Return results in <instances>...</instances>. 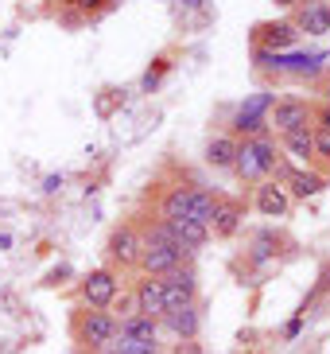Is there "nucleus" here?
<instances>
[{
	"instance_id": "obj_1",
	"label": "nucleus",
	"mask_w": 330,
	"mask_h": 354,
	"mask_svg": "<svg viewBox=\"0 0 330 354\" xmlns=\"http://www.w3.org/2000/svg\"><path fill=\"white\" fill-rule=\"evenodd\" d=\"M241 179H264L280 167V156H276V145L269 136H249L245 145H237V160H233Z\"/></svg>"
},
{
	"instance_id": "obj_2",
	"label": "nucleus",
	"mask_w": 330,
	"mask_h": 354,
	"mask_svg": "<svg viewBox=\"0 0 330 354\" xmlns=\"http://www.w3.org/2000/svg\"><path fill=\"white\" fill-rule=\"evenodd\" d=\"M311 121H315V109H311L303 97H280L269 109V129H276L280 136L295 133V129H315Z\"/></svg>"
},
{
	"instance_id": "obj_3",
	"label": "nucleus",
	"mask_w": 330,
	"mask_h": 354,
	"mask_svg": "<svg viewBox=\"0 0 330 354\" xmlns=\"http://www.w3.org/2000/svg\"><path fill=\"white\" fill-rule=\"evenodd\" d=\"M159 284H164V308L167 312H175V308H186V304H195V292H198V277L191 265H179L175 272H167V277H159ZM164 312V315H167Z\"/></svg>"
},
{
	"instance_id": "obj_4",
	"label": "nucleus",
	"mask_w": 330,
	"mask_h": 354,
	"mask_svg": "<svg viewBox=\"0 0 330 354\" xmlns=\"http://www.w3.org/2000/svg\"><path fill=\"white\" fill-rule=\"evenodd\" d=\"M191 257L186 250H179V245H159V241H144V250H140V269L148 272V277H167V272H175L183 261Z\"/></svg>"
},
{
	"instance_id": "obj_5",
	"label": "nucleus",
	"mask_w": 330,
	"mask_h": 354,
	"mask_svg": "<svg viewBox=\"0 0 330 354\" xmlns=\"http://www.w3.org/2000/svg\"><path fill=\"white\" fill-rule=\"evenodd\" d=\"M117 315H109V312H86L82 319H78V343H86L90 351H101L109 339H117Z\"/></svg>"
},
{
	"instance_id": "obj_6",
	"label": "nucleus",
	"mask_w": 330,
	"mask_h": 354,
	"mask_svg": "<svg viewBox=\"0 0 330 354\" xmlns=\"http://www.w3.org/2000/svg\"><path fill=\"white\" fill-rule=\"evenodd\" d=\"M117 292H121V281H117V272H109V269H97V272H90V277L82 281V300L90 304L93 312L113 308Z\"/></svg>"
},
{
	"instance_id": "obj_7",
	"label": "nucleus",
	"mask_w": 330,
	"mask_h": 354,
	"mask_svg": "<svg viewBox=\"0 0 330 354\" xmlns=\"http://www.w3.org/2000/svg\"><path fill=\"white\" fill-rule=\"evenodd\" d=\"M269 105H272V97L269 94H257L253 102L245 105L237 113V121H233V129H237L241 136H264V129H269Z\"/></svg>"
},
{
	"instance_id": "obj_8",
	"label": "nucleus",
	"mask_w": 330,
	"mask_h": 354,
	"mask_svg": "<svg viewBox=\"0 0 330 354\" xmlns=\"http://www.w3.org/2000/svg\"><path fill=\"white\" fill-rule=\"evenodd\" d=\"M136 312L148 315V319H164V284H159V277H148V281L136 284Z\"/></svg>"
},
{
	"instance_id": "obj_9",
	"label": "nucleus",
	"mask_w": 330,
	"mask_h": 354,
	"mask_svg": "<svg viewBox=\"0 0 330 354\" xmlns=\"http://www.w3.org/2000/svg\"><path fill=\"white\" fill-rule=\"evenodd\" d=\"M295 32H307V35H330V4H327V0H307V4H303Z\"/></svg>"
},
{
	"instance_id": "obj_10",
	"label": "nucleus",
	"mask_w": 330,
	"mask_h": 354,
	"mask_svg": "<svg viewBox=\"0 0 330 354\" xmlns=\"http://www.w3.org/2000/svg\"><path fill=\"white\" fill-rule=\"evenodd\" d=\"M140 250H144V238H140L133 226H121L113 234V241H109V253H113V261H121V265H136V261H140Z\"/></svg>"
},
{
	"instance_id": "obj_11",
	"label": "nucleus",
	"mask_w": 330,
	"mask_h": 354,
	"mask_svg": "<svg viewBox=\"0 0 330 354\" xmlns=\"http://www.w3.org/2000/svg\"><path fill=\"white\" fill-rule=\"evenodd\" d=\"M260 35V47L264 51H288V47H295V39H300V32H295V24H264V28H257Z\"/></svg>"
},
{
	"instance_id": "obj_12",
	"label": "nucleus",
	"mask_w": 330,
	"mask_h": 354,
	"mask_svg": "<svg viewBox=\"0 0 330 354\" xmlns=\"http://www.w3.org/2000/svg\"><path fill=\"white\" fill-rule=\"evenodd\" d=\"M167 226H171V238H175V245H179V250H186V253L202 250V245H206V238H210L206 226H195V222H186V218L167 222Z\"/></svg>"
},
{
	"instance_id": "obj_13",
	"label": "nucleus",
	"mask_w": 330,
	"mask_h": 354,
	"mask_svg": "<svg viewBox=\"0 0 330 354\" xmlns=\"http://www.w3.org/2000/svg\"><path fill=\"white\" fill-rule=\"evenodd\" d=\"M214 210H217V195L206 187H195V195H191V210H186V222H195V226H206L214 222Z\"/></svg>"
},
{
	"instance_id": "obj_14",
	"label": "nucleus",
	"mask_w": 330,
	"mask_h": 354,
	"mask_svg": "<svg viewBox=\"0 0 330 354\" xmlns=\"http://www.w3.org/2000/svg\"><path fill=\"white\" fill-rule=\"evenodd\" d=\"M191 195H195V187H171V191H167L164 203H159V222L186 218V210H191Z\"/></svg>"
},
{
	"instance_id": "obj_15",
	"label": "nucleus",
	"mask_w": 330,
	"mask_h": 354,
	"mask_svg": "<svg viewBox=\"0 0 330 354\" xmlns=\"http://www.w3.org/2000/svg\"><path fill=\"white\" fill-rule=\"evenodd\" d=\"M257 210L264 218H284L288 214V195H284V187H276V183L257 187Z\"/></svg>"
},
{
	"instance_id": "obj_16",
	"label": "nucleus",
	"mask_w": 330,
	"mask_h": 354,
	"mask_svg": "<svg viewBox=\"0 0 330 354\" xmlns=\"http://www.w3.org/2000/svg\"><path fill=\"white\" fill-rule=\"evenodd\" d=\"M164 327H167V331H175L179 339H195V335H198V308H195V304H186V308L167 312L164 315Z\"/></svg>"
},
{
	"instance_id": "obj_17",
	"label": "nucleus",
	"mask_w": 330,
	"mask_h": 354,
	"mask_svg": "<svg viewBox=\"0 0 330 354\" xmlns=\"http://www.w3.org/2000/svg\"><path fill=\"white\" fill-rule=\"evenodd\" d=\"M214 234L217 238H229V234H237V226H241V207L237 203H222L217 198V210H214Z\"/></svg>"
},
{
	"instance_id": "obj_18",
	"label": "nucleus",
	"mask_w": 330,
	"mask_h": 354,
	"mask_svg": "<svg viewBox=\"0 0 330 354\" xmlns=\"http://www.w3.org/2000/svg\"><path fill=\"white\" fill-rule=\"evenodd\" d=\"M117 335H124V339H140V343H155V319H148V315H128V319H121Z\"/></svg>"
},
{
	"instance_id": "obj_19",
	"label": "nucleus",
	"mask_w": 330,
	"mask_h": 354,
	"mask_svg": "<svg viewBox=\"0 0 330 354\" xmlns=\"http://www.w3.org/2000/svg\"><path fill=\"white\" fill-rule=\"evenodd\" d=\"M206 160L214 167H233V160H237V140L233 136H214L206 148Z\"/></svg>"
},
{
	"instance_id": "obj_20",
	"label": "nucleus",
	"mask_w": 330,
	"mask_h": 354,
	"mask_svg": "<svg viewBox=\"0 0 330 354\" xmlns=\"http://www.w3.org/2000/svg\"><path fill=\"white\" fill-rule=\"evenodd\" d=\"M284 152L295 160H311L315 156V140H311V129H295V133H284Z\"/></svg>"
},
{
	"instance_id": "obj_21",
	"label": "nucleus",
	"mask_w": 330,
	"mask_h": 354,
	"mask_svg": "<svg viewBox=\"0 0 330 354\" xmlns=\"http://www.w3.org/2000/svg\"><path fill=\"white\" fill-rule=\"evenodd\" d=\"M101 351L105 354H155V343H140V339H124V335H117V339H109Z\"/></svg>"
},
{
	"instance_id": "obj_22",
	"label": "nucleus",
	"mask_w": 330,
	"mask_h": 354,
	"mask_svg": "<svg viewBox=\"0 0 330 354\" xmlns=\"http://www.w3.org/2000/svg\"><path fill=\"white\" fill-rule=\"evenodd\" d=\"M288 179H291V191H295L300 198H307V195H319V191H322V183H327L322 176H311V171H291Z\"/></svg>"
},
{
	"instance_id": "obj_23",
	"label": "nucleus",
	"mask_w": 330,
	"mask_h": 354,
	"mask_svg": "<svg viewBox=\"0 0 330 354\" xmlns=\"http://www.w3.org/2000/svg\"><path fill=\"white\" fill-rule=\"evenodd\" d=\"M319 55H288L284 59V71H291V74H315L319 71Z\"/></svg>"
},
{
	"instance_id": "obj_24",
	"label": "nucleus",
	"mask_w": 330,
	"mask_h": 354,
	"mask_svg": "<svg viewBox=\"0 0 330 354\" xmlns=\"http://www.w3.org/2000/svg\"><path fill=\"white\" fill-rule=\"evenodd\" d=\"M311 140H315V156H322V160H330V129H311Z\"/></svg>"
},
{
	"instance_id": "obj_25",
	"label": "nucleus",
	"mask_w": 330,
	"mask_h": 354,
	"mask_svg": "<svg viewBox=\"0 0 330 354\" xmlns=\"http://www.w3.org/2000/svg\"><path fill=\"white\" fill-rule=\"evenodd\" d=\"M257 66H264V71H284V55H276V51H264V47H257Z\"/></svg>"
},
{
	"instance_id": "obj_26",
	"label": "nucleus",
	"mask_w": 330,
	"mask_h": 354,
	"mask_svg": "<svg viewBox=\"0 0 330 354\" xmlns=\"http://www.w3.org/2000/svg\"><path fill=\"white\" fill-rule=\"evenodd\" d=\"M315 121H319V129H330V105H322V109H319V117H315Z\"/></svg>"
},
{
	"instance_id": "obj_27",
	"label": "nucleus",
	"mask_w": 330,
	"mask_h": 354,
	"mask_svg": "<svg viewBox=\"0 0 330 354\" xmlns=\"http://www.w3.org/2000/svg\"><path fill=\"white\" fill-rule=\"evenodd\" d=\"M59 187H62V179H59V176H51L47 183H43V191H59Z\"/></svg>"
},
{
	"instance_id": "obj_28",
	"label": "nucleus",
	"mask_w": 330,
	"mask_h": 354,
	"mask_svg": "<svg viewBox=\"0 0 330 354\" xmlns=\"http://www.w3.org/2000/svg\"><path fill=\"white\" fill-rule=\"evenodd\" d=\"M276 4H284V8H291V4H300V0H276Z\"/></svg>"
},
{
	"instance_id": "obj_29",
	"label": "nucleus",
	"mask_w": 330,
	"mask_h": 354,
	"mask_svg": "<svg viewBox=\"0 0 330 354\" xmlns=\"http://www.w3.org/2000/svg\"><path fill=\"white\" fill-rule=\"evenodd\" d=\"M327 97H330V90H327Z\"/></svg>"
},
{
	"instance_id": "obj_30",
	"label": "nucleus",
	"mask_w": 330,
	"mask_h": 354,
	"mask_svg": "<svg viewBox=\"0 0 330 354\" xmlns=\"http://www.w3.org/2000/svg\"><path fill=\"white\" fill-rule=\"evenodd\" d=\"M97 354H105V351H97Z\"/></svg>"
}]
</instances>
